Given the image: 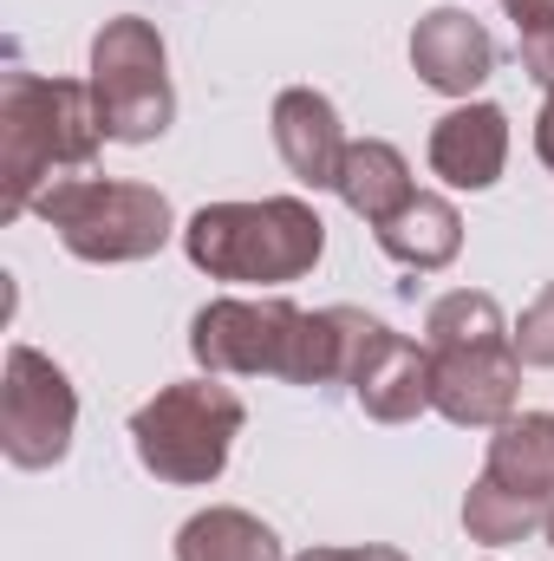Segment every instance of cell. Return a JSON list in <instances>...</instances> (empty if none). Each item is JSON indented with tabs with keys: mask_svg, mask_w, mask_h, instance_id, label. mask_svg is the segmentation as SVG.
<instances>
[{
	"mask_svg": "<svg viewBox=\"0 0 554 561\" xmlns=\"http://www.w3.org/2000/svg\"><path fill=\"white\" fill-rule=\"evenodd\" d=\"M99 144L112 138L85 79H46L13 59L0 72V216H26L53 183H66L59 170H85Z\"/></svg>",
	"mask_w": 554,
	"mask_h": 561,
	"instance_id": "obj_1",
	"label": "cell"
},
{
	"mask_svg": "<svg viewBox=\"0 0 554 561\" xmlns=\"http://www.w3.org/2000/svg\"><path fill=\"white\" fill-rule=\"evenodd\" d=\"M183 255L209 280H249V287H287L313 275L326 255V222L300 196H262V203H209L183 222Z\"/></svg>",
	"mask_w": 554,
	"mask_h": 561,
	"instance_id": "obj_2",
	"label": "cell"
},
{
	"mask_svg": "<svg viewBox=\"0 0 554 561\" xmlns=\"http://www.w3.org/2000/svg\"><path fill=\"white\" fill-rule=\"evenodd\" d=\"M242 424H249V405L216 373H203V379L163 386L157 399H143L131 412V450L157 483L196 490V483H216L229 470Z\"/></svg>",
	"mask_w": 554,
	"mask_h": 561,
	"instance_id": "obj_3",
	"label": "cell"
},
{
	"mask_svg": "<svg viewBox=\"0 0 554 561\" xmlns=\"http://www.w3.org/2000/svg\"><path fill=\"white\" fill-rule=\"evenodd\" d=\"M33 216L46 229H59L66 255L92 262V268H118V262H143L176 236L170 196L150 183H112V176H66L53 183Z\"/></svg>",
	"mask_w": 554,
	"mask_h": 561,
	"instance_id": "obj_4",
	"label": "cell"
},
{
	"mask_svg": "<svg viewBox=\"0 0 554 561\" xmlns=\"http://www.w3.org/2000/svg\"><path fill=\"white\" fill-rule=\"evenodd\" d=\"M554 516V412H522L496 424L483 477L463 496V529L483 549H509Z\"/></svg>",
	"mask_w": 554,
	"mask_h": 561,
	"instance_id": "obj_5",
	"label": "cell"
},
{
	"mask_svg": "<svg viewBox=\"0 0 554 561\" xmlns=\"http://www.w3.org/2000/svg\"><path fill=\"white\" fill-rule=\"evenodd\" d=\"M85 85L99 99V125H105L112 144H157L176 118L170 53H163V33L143 13H118V20L99 26Z\"/></svg>",
	"mask_w": 554,
	"mask_h": 561,
	"instance_id": "obj_6",
	"label": "cell"
},
{
	"mask_svg": "<svg viewBox=\"0 0 554 561\" xmlns=\"http://www.w3.org/2000/svg\"><path fill=\"white\" fill-rule=\"evenodd\" d=\"M300 320L307 313L280 294H262V300L222 294L189 320V353L216 379H287Z\"/></svg>",
	"mask_w": 554,
	"mask_h": 561,
	"instance_id": "obj_7",
	"label": "cell"
},
{
	"mask_svg": "<svg viewBox=\"0 0 554 561\" xmlns=\"http://www.w3.org/2000/svg\"><path fill=\"white\" fill-rule=\"evenodd\" d=\"M79 431V392L66 366H53L39 346H7L0 373V450L13 470H53L72 450Z\"/></svg>",
	"mask_w": 554,
	"mask_h": 561,
	"instance_id": "obj_8",
	"label": "cell"
},
{
	"mask_svg": "<svg viewBox=\"0 0 554 561\" xmlns=\"http://www.w3.org/2000/svg\"><path fill=\"white\" fill-rule=\"evenodd\" d=\"M516 399H522V353L509 333L430 346V412H443L463 431H496L516 419Z\"/></svg>",
	"mask_w": 554,
	"mask_h": 561,
	"instance_id": "obj_9",
	"label": "cell"
},
{
	"mask_svg": "<svg viewBox=\"0 0 554 561\" xmlns=\"http://www.w3.org/2000/svg\"><path fill=\"white\" fill-rule=\"evenodd\" d=\"M412 72L443 99H470L496 72V39L463 7H430L412 26Z\"/></svg>",
	"mask_w": 554,
	"mask_h": 561,
	"instance_id": "obj_10",
	"label": "cell"
},
{
	"mask_svg": "<svg viewBox=\"0 0 554 561\" xmlns=\"http://www.w3.org/2000/svg\"><path fill=\"white\" fill-rule=\"evenodd\" d=\"M509 163V118L489 99H470L430 125V170L450 190H489Z\"/></svg>",
	"mask_w": 554,
	"mask_h": 561,
	"instance_id": "obj_11",
	"label": "cell"
},
{
	"mask_svg": "<svg viewBox=\"0 0 554 561\" xmlns=\"http://www.w3.org/2000/svg\"><path fill=\"white\" fill-rule=\"evenodd\" d=\"M346 131H339V112L326 92L313 85H287L275 99V150L280 163L307 183V190H333L339 183V163H346Z\"/></svg>",
	"mask_w": 554,
	"mask_h": 561,
	"instance_id": "obj_12",
	"label": "cell"
},
{
	"mask_svg": "<svg viewBox=\"0 0 554 561\" xmlns=\"http://www.w3.org/2000/svg\"><path fill=\"white\" fill-rule=\"evenodd\" d=\"M353 399H359L366 419L379 424H412L417 412H430V346H412L405 333L385 327V340L372 346Z\"/></svg>",
	"mask_w": 554,
	"mask_h": 561,
	"instance_id": "obj_13",
	"label": "cell"
},
{
	"mask_svg": "<svg viewBox=\"0 0 554 561\" xmlns=\"http://www.w3.org/2000/svg\"><path fill=\"white\" fill-rule=\"evenodd\" d=\"M339 203L366 222V229H379V222H392L405 203H412V163H405V150L385 138H353L346 144V163H339Z\"/></svg>",
	"mask_w": 554,
	"mask_h": 561,
	"instance_id": "obj_14",
	"label": "cell"
},
{
	"mask_svg": "<svg viewBox=\"0 0 554 561\" xmlns=\"http://www.w3.org/2000/svg\"><path fill=\"white\" fill-rule=\"evenodd\" d=\"M372 236H379V249H385L399 268H412V275H437V268H450L457 249H463V216H457L450 196L417 190L412 203H405L392 222H379Z\"/></svg>",
	"mask_w": 554,
	"mask_h": 561,
	"instance_id": "obj_15",
	"label": "cell"
},
{
	"mask_svg": "<svg viewBox=\"0 0 554 561\" xmlns=\"http://www.w3.org/2000/svg\"><path fill=\"white\" fill-rule=\"evenodd\" d=\"M176 561H287L280 536L249 510H203L176 529Z\"/></svg>",
	"mask_w": 554,
	"mask_h": 561,
	"instance_id": "obj_16",
	"label": "cell"
},
{
	"mask_svg": "<svg viewBox=\"0 0 554 561\" xmlns=\"http://www.w3.org/2000/svg\"><path fill=\"white\" fill-rule=\"evenodd\" d=\"M503 13L516 20L522 72H529L535 85H554V0H503Z\"/></svg>",
	"mask_w": 554,
	"mask_h": 561,
	"instance_id": "obj_17",
	"label": "cell"
},
{
	"mask_svg": "<svg viewBox=\"0 0 554 561\" xmlns=\"http://www.w3.org/2000/svg\"><path fill=\"white\" fill-rule=\"evenodd\" d=\"M516 353H522V366H549L554 373V280L522 307V320H516Z\"/></svg>",
	"mask_w": 554,
	"mask_h": 561,
	"instance_id": "obj_18",
	"label": "cell"
},
{
	"mask_svg": "<svg viewBox=\"0 0 554 561\" xmlns=\"http://www.w3.org/2000/svg\"><path fill=\"white\" fill-rule=\"evenodd\" d=\"M293 561H405L399 549H385V542H366V549H307V556Z\"/></svg>",
	"mask_w": 554,
	"mask_h": 561,
	"instance_id": "obj_19",
	"label": "cell"
},
{
	"mask_svg": "<svg viewBox=\"0 0 554 561\" xmlns=\"http://www.w3.org/2000/svg\"><path fill=\"white\" fill-rule=\"evenodd\" d=\"M535 157L554 170V85H549V99H542V118H535Z\"/></svg>",
	"mask_w": 554,
	"mask_h": 561,
	"instance_id": "obj_20",
	"label": "cell"
},
{
	"mask_svg": "<svg viewBox=\"0 0 554 561\" xmlns=\"http://www.w3.org/2000/svg\"><path fill=\"white\" fill-rule=\"evenodd\" d=\"M549 542H554V516H549Z\"/></svg>",
	"mask_w": 554,
	"mask_h": 561,
	"instance_id": "obj_21",
	"label": "cell"
}]
</instances>
